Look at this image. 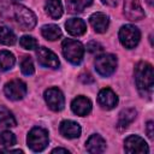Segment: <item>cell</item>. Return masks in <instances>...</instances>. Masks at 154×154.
Masks as SVG:
<instances>
[{"mask_svg":"<svg viewBox=\"0 0 154 154\" xmlns=\"http://www.w3.org/2000/svg\"><path fill=\"white\" fill-rule=\"evenodd\" d=\"M117 69V58L113 54H100L95 59V70L102 77L111 76Z\"/></svg>","mask_w":154,"mask_h":154,"instance_id":"cell-6","label":"cell"},{"mask_svg":"<svg viewBox=\"0 0 154 154\" xmlns=\"http://www.w3.org/2000/svg\"><path fill=\"white\" fill-rule=\"evenodd\" d=\"M52 153H70L67 149H65V148H55V149H53L52 150Z\"/></svg>","mask_w":154,"mask_h":154,"instance_id":"cell-31","label":"cell"},{"mask_svg":"<svg viewBox=\"0 0 154 154\" xmlns=\"http://www.w3.org/2000/svg\"><path fill=\"white\" fill-rule=\"evenodd\" d=\"M45 8L48 16L53 19H58L63 16V4L60 0H47Z\"/></svg>","mask_w":154,"mask_h":154,"instance_id":"cell-19","label":"cell"},{"mask_svg":"<svg viewBox=\"0 0 154 154\" xmlns=\"http://www.w3.org/2000/svg\"><path fill=\"white\" fill-rule=\"evenodd\" d=\"M135 82L142 96H150L154 87L153 66L147 61H140L135 66Z\"/></svg>","mask_w":154,"mask_h":154,"instance_id":"cell-1","label":"cell"},{"mask_svg":"<svg viewBox=\"0 0 154 154\" xmlns=\"http://www.w3.org/2000/svg\"><path fill=\"white\" fill-rule=\"evenodd\" d=\"M136 109L135 108H125L123 109L120 113H119V119H118V123H117V128L122 131V130H125L132 122L134 119L136 118Z\"/></svg>","mask_w":154,"mask_h":154,"instance_id":"cell-18","label":"cell"},{"mask_svg":"<svg viewBox=\"0 0 154 154\" xmlns=\"http://www.w3.org/2000/svg\"><path fill=\"white\" fill-rule=\"evenodd\" d=\"M91 2L93 0H66V6L70 13H81L90 6Z\"/></svg>","mask_w":154,"mask_h":154,"instance_id":"cell-22","label":"cell"},{"mask_svg":"<svg viewBox=\"0 0 154 154\" xmlns=\"http://www.w3.org/2000/svg\"><path fill=\"white\" fill-rule=\"evenodd\" d=\"M85 148L91 154L103 153L106 149V141L99 134H94L88 138V141L85 143Z\"/></svg>","mask_w":154,"mask_h":154,"instance_id":"cell-16","label":"cell"},{"mask_svg":"<svg viewBox=\"0 0 154 154\" xmlns=\"http://www.w3.org/2000/svg\"><path fill=\"white\" fill-rule=\"evenodd\" d=\"M19 45L24 49H29V51H32V49L37 48V41H36V38L32 37V36H29V35L22 36L20 40H19Z\"/></svg>","mask_w":154,"mask_h":154,"instance_id":"cell-27","label":"cell"},{"mask_svg":"<svg viewBox=\"0 0 154 154\" xmlns=\"http://www.w3.org/2000/svg\"><path fill=\"white\" fill-rule=\"evenodd\" d=\"M14 63H16V58L10 51L0 52V71H7L12 69Z\"/></svg>","mask_w":154,"mask_h":154,"instance_id":"cell-23","label":"cell"},{"mask_svg":"<svg viewBox=\"0 0 154 154\" xmlns=\"http://www.w3.org/2000/svg\"><path fill=\"white\" fill-rule=\"evenodd\" d=\"M147 2H148L149 5H152V4H153V0H147Z\"/></svg>","mask_w":154,"mask_h":154,"instance_id":"cell-32","label":"cell"},{"mask_svg":"<svg viewBox=\"0 0 154 154\" xmlns=\"http://www.w3.org/2000/svg\"><path fill=\"white\" fill-rule=\"evenodd\" d=\"M65 28H66V31L72 36H82L87 31V25L84 20L79 18L67 19V22L65 23Z\"/></svg>","mask_w":154,"mask_h":154,"instance_id":"cell-17","label":"cell"},{"mask_svg":"<svg viewBox=\"0 0 154 154\" xmlns=\"http://www.w3.org/2000/svg\"><path fill=\"white\" fill-rule=\"evenodd\" d=\"M118 36H119L120 43L125 48L132 49L138 45L140 38H141V32L137 26H135L132 24H125L120 28Z\"/></svg>","mask_w":154,"mask_h":154,"instance_id":"cell-5","label":"cell"},{"mask_svg":"<svg viewBox=\"0 0 154 154\" xmlns=\"http://www.w3.org/2000/svg\"><path fill=\"white\" fill-rule=\"evenodd\" d=\"M36 57H37V61L40 65L45 66V67H49V69H58L60 65V61L58 59V55L55 53H53L51 49L46 48V47H40L36 51Z\"/></svg>","mask_w":154,"mask_h":154,"instance_id":"cell-9","label":"cell"},{"mask_svg":"<svg viewBox=\"0 0 154 154\" xmlns=\"http://www.w3.org/2000/svg\"><path fill=\"white\" fill-rule=\"evenodd\" d=\"M71 109L79 117H85L91 111V101L85 96H77L71 102Z\"/></svg>","mask_w":154,"mask_h":154,"instance_id":"cell-13","label":"cell"},{"mask_svg":"<svg viewBox=\"0 0 154 154\" xmlns=\"http://www.w3.org/2000/svg\"><path fill=\"white\" fill-rule=\"evenodd\" d=\"M102 4L108 5V6H116L118 4V0H101Z\"/></svg>","mask_w":154,"mask_h":154,"instance_id":"cell-30","label":"cell"},{"mask_svg":"<svg viewBox=\"0 0 154 154\" xmlns=\"http://www.w3.org/2000/svg\"><path fill=\"white\" fill-rule=\"evenodd\" d=\"M61 51H63L64 58L69 63L73 65H78L82 63L83 55H84V47L79 41L72 40V38L64 40L61 43Z\"/></svg>","mask_w":154,"mask_h":154,"instance_id":"cell-2","label":"cell"},{"mask_svg":"<svg viewBox=\"0 0 154 154\" xmlns=\"http://www.w3.org/2000/svg\"><path fill=\"white\" fill-rule=\"evenodd\" d=\"M89 23L93 26V29L99 32V34H103L106 32V30L108 29L109 25V19L108 16L102 13V12H95L89 17Z\"/></svg>","mask_w":154,"mask_h":154,"instance_id":"cell-14","label":"cell"},{"mask_svg":"<svg viewBox=\"0 0 154 154\" xmlns=\"http://www.w3.org/2000/svg\"><path fill=\"white\" fill-rule=\"evenodd\" d=\"M87 51L93 53V54H99L102 52V46L96 41H91L87 45Z\"/></svg>","mask_w":154,"mask_h":154,"instance_id":"cell-28","label":"cell"},{"mask_svg":"<svg viewBox=\"0 0 154 154\" xmlns=\"http://www.w3.org/2000/svg\"><path fill=\"white\" fill-rule=\"evenodd\" d=\"M20 70L23 72V75L25 76H31L35 72V67H34V63L31 60L30 57L24 55L20 60Z\"/></svg>","mask_w":154,"mask_h":154,"instance_id":"cell-26","label":"cell"},{"mask_svg":"<svg viewBox=\"0 0 154 154\" xmlns=\"http://www.w3.org/2000/svg\"><path fill=\"white\" fill-rule=\"evenodd\" d=\"M41 34L46 40L55 41L61 37V30L55 24H46L41 28Z\"/></svg>","mask_w":154,"mask_h":154,"instance_id":"cell-21","label":"cell"},{"mask_svg":"<svg viewBox=\"0 0 154 154\" xmlns=\"http://www.w3.org/2000/svg\"><path fill=\"white\" fill-rule=\"evenodd\" d=\"M124 149L126 153H130V154H132V153L143 154V153L149 152V148H148V144L146 143V141L137 135H130L125 138Z\"/></svg>","mask_w":154,"mask_h":154,"instance_id":"cell-10","label":"cell"},{"mask_svg":"<svg viewBox=\"0 0 154 154\" xmlns=\"http://www.w3.org/2000/svg\"><path fill=\"white\" fill-rule=\"evenodd\" d=\"M48 132L46 129L36 126L32 128L28 134V147L34 152H42L48 146Z\"/></svg>","mask_w":154,"mask_h":154,"instance_id":"cell-3","label":"cell"},{"mask_svg":"<svg viewBox=\"0 0 154 154\" xmlns=\"http://www.w3.org/2000/svg\"><path fill=\"white\" fill-rule=\"evenodd\" d=\"M97 101H99V105L103 109H112L118 103V96H117V94L112 89L103 88V89H101L99 91Z\"/></svg>","mask_w":154,"mask_h":154,"instance_id":"cell-12","label":"cell"},{"mask_svg":"<svg viewBox=\"0 0 154 154\" xmlns=\"http://www.w3.org/2000/svg\"><path fill=\"white\" fill-rule=\"evenodd\" d=\"M0 144L2 147H6V148L14 146L16 144V136L11 131H7V130L0 131Z\"/></svg>","mask_w":154,"mask_h":154,"instance_id":"cell-25","label":"cell"},{"mask_svg":"<svg viewBox=\"0 0 154 154\" xmlns=\"http://www.w3.org/2000/svg\"><path fill=\"white\" fill-rule=\"evenodd\" d=\"M146 130H147V135H148V137H149V138H153V135H154V123H153L152 120H149V122L147 123V128H146Z\"/></svg>","mask_w":154,"mask_h":154,"instance_id":"cell-29","label":"cell"},{"mask_svg":"<svg viewBox=\"0 0 154 154\" xmlns=\"http://www.w3.org/2000/svg\"><path fill=\"white\" fill-rule=\"evenodd\" d=\"M26 84L20 81V79H12L10 82H7L4 87V93L5 95L13 101H18L22 100L25 94H26Z\"/></svg>","mask_w":154,"mask_h":154,"instance_id":"cell-7","label":"cell"},{"mask_svg":"<svg viewBox=\"0 0 154 154\" xmlns=\"http://www.w3.org/2000/svg\"><path fill=\"white\" fill-rule=\"evenodd\" d=\"M60 134L66 138H77L81 136V126L73 120H63L59 126Z\"/></svg>","mask_w":154,"mask_h":154,"instance_id":"cell-15","label":"cell"},{"mask_svg":"<svg viewBox=\"0 0 154 154\" xmlns=\"http://www.w3.org/2000/svg\"><path fill=\"white\" fill-rule=\"evenodd\" d=\"M17 125L13 113L5 106H0V128H13Z\"/></svg>","mask_w":154,"mask_h":154,"instance_id":"cell-20","label":"cell"},{"mask_svg":"<svg viewBox=\"0 0 154 154\" xmlns=\"http://www.w3.org/2000/svg\"><path fill=\"white\" fill-rule=\"evenodd\" d=\"M45 100L46 103L48 105V107L52 111H61L65 106V97L64 94L61 93L60 89L53 87V88H48L45 91Z\"/></svg>","mask_w":154,"mask_h":154,"instance_id":"cell-8","label":"cell"},{"mask_svg":"<svg viewBox=\"0 0 154 154\" xmlns=\"http://www.w3.org/2000/svg\"><path fill=\"white\" fill-rule=\"evenodd\" d=\"M124 16L132 22L141 20L144 17V11L140 0H124Z\"/></svg>","mask_w":154,"mask_h":154,"instance_id":"cell-11","label":"cell"},{"mask_svg":"<svg viewBox=\"0 0 154 154\" xmlns=\"http://www.w3.org/2000/svg\"><path fill=\"white\" fill-rule=\"evenodd\" d=\"M14 43H16L14 32L6 26H0V45L12 46Z\"/></svg>","mask_w":154,"mask_h":154,"instance_id":"cell-24","label":"cell"},{"mask_svg":"<svg viewBox=\"0 0 154 154\" xmlns=\"http://www.w3.org/2000/svg\"><path fill=\"white\" fill-rule=\"evenodd\" d=\"M13 14H14V19L17 20V23L19 24V26L23 30H31L36 25L35 13L30 8H28L23 5H19V4L14 5Z\"/></svg>","mask_w":154,"mask_h":154,"instance_id":"cell-4","label":"cell"}]
</instances>
